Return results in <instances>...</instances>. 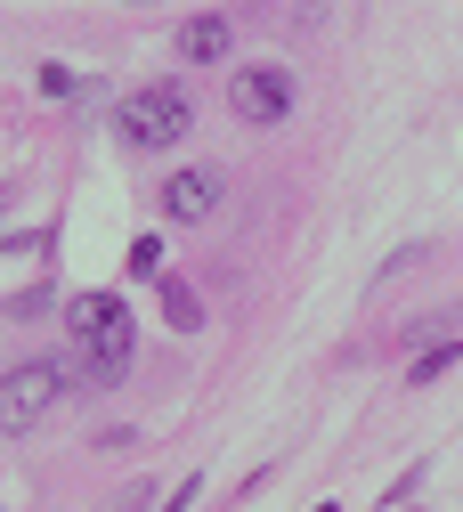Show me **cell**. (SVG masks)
<instances>
[{
	"mask_svg": "<svg viewBox=\"0 0 463 512\" xmlns=\"http://www.w3.org/2000/svg\"><path fill=\"white\" fill-rule=\"evenodd\" d=\"M163 317H171L179 334H204V301H195L179 277H163Z\"/></svg>",
	"mask_w": 463,
	"mask_h": 512,
	"instance_id": "8",
	"label": "cell"
},
{
	"mask_svg": "<svg viewBox=\"0 0 463 512\" xmlns=\"http://www.w3.org/2000/svg\"><path fill=\"white\" fill-rule=\"evenodd\" d=\"M455 358H463V342H455V334H439V342H431V350H423V358L407 366V382H415V391H423V382H439V374H447Z\"/></svg>",
	"mask_w": 463,
	"mask_h": 512,
	"instance_id": "9",
	"label": "cell"
},
{
	"mask_svg": "<svg viewBox=\"0 0 463 512\" xmlns=\"http://www.w3.org/2000/svg\"><path fill=\"white\" fill-rule=\"evenodd\" d=\"M423 252H431V244H399V252H390V261H382L374 277H407V269H423Z\"/></svg>",
	"mask_w": 463,
	"mask_h": 512,
	"instance_id": "12",
	"label": "cell"
},
{
	"mask_svg": "<svg viewBox=\"0 0 463 512\" xmlns=\"http://www.w3.org/2000/svg\"><path fill=\"white\" fill-rule=\"evenodd\" d=\"M130 9H139V0H130Z\"/></svg>",
	"mask_w": 463,
	"mask_h": 512,
	"instance_id": "16",
	"label": "cell"
},
{
	"mask_svg": "<svg viewBox=\"0 0 463 512\" xmlns=\"http://www.w3.org/2000/svg\"><path fill=\"white\" fill-rule=\"evenodd\" d=\"M65 382H74V366H49V358H25L0 374V439H25L49 423V407L65 399Z\"/></svg>",
	"mask_w": 463,
	"mask_h": 512,
	"instance_id": "2",
	"label": "cell"
},
{
	"mask_svg": "<svg viewBox=\"0 0 463 512\" xmlns=\"http://www.w3.org/2000/svg\"><path fill=\"white\" fill-rule=\"evenodd\" d=\"M228 49H236V17H220V9L179 25V57L187 66H228Z\"/></svg>",
	"mask_w": 463,
	"mask_h": 512,
	"instance_id": "6",
	"label": "cell"
},
{
	"mask_svg": "<svg viewBox=\"0 0 463 512\" xmlns=\"http://www.w3.org/2000/svg\"><path fill=\"white\" fill-rule=\"evenodd\" d=\"M106 326H130V309L114 301V293H74V301H65V334H106Z\"/></svg>",
	"mask_w": 463,
	"mask_h": 512,
	"instance_id": "7",
	"label": "cell"
},
{
	"mask_svg": "<svg viewBox=\"0 0 463 512\" xmlns=\"http://www.w3.org/2000/svg\"><path fill=\"white\" fill-rule=\"evenodd\" d=\"M114 512H147V480H130V488H122V504H114Z\"/></svg>",
	"mask_w": 463,
	"mask_h": 512,
	"instance_id": "14",
	"label": "cell"
},
{
	"mask_svg": "<svg viewBox=\"0 0 463 512\" xmlns=\"http://www.w3.org/2000/svg\"><path fill=\"white\" fill-rule=\"evenodd\" d=\"M74 350H82V366H74V374H82V382H98V391H114V382L130 374V350H139V342H130V326H106V334H82Z\"/></svg>",
	"mask_w": 463,
	"mask_h": 512,
	"instance_id": "5",
	"label": "cell"
},
{
	"mask_svg": "<svg viewBox=\"0 0 463 512\" xmlns=\"http://www.w3.org/2000/svg\"><path fill=\"white\" fill-rule=\"evenodd\" d=\"M114 131H122L130 147H179V139L195 131V106H187L179 82H147V90L114 98Z\"/></svg>",
	"mask_w": 463,
	"mask_h": 512,
	"instance_id": "1",
	"label": "cell"
},
{
	"mask_svg": "<svg viewBox=\"0 0 463 512\" xmlns=\"http://www.w3.org/2000/svg\"><path fill=\"white\" fill-rule=\"evenodd\" d=\"M155 261H163V244H155V236H139V244H130V277H163Z\"/></svg>",
	"mask_w": 463,
	"mask_h": 512,
	"instance_id": "11",
	"label": "cell"
},
{
	"mask_svg": "<svg viewBox=\"0 0 463 512\" xmlns=\"http://www.w3.org/2000/svg\"><path fill=\"white\" fill-rule=\"evenodd\" d=\"M228 106H236V122H285L293 114V74L285 66H244V74H228Z\"/></svg>",
	"mask_w": 463,
	"mask_h": 512,
	"instance_id": "3",
	"label": "cell"
},
{
	"mask_svg": "<svg viewBox=\"0 0 463 512\" xmlns=\"http://www.w3.org/2000/svg\"><path fill=\"white\" fill-rule=\"evenodd\" d=\"M33 82H41V98H74V90H82V74H74V66H41Z\"/></svg>",
	"mask_w": 463,
	"mask_h": 512,
	"instance_id": "10",
	"label": "cell"
},
{
	"mask_svg": "<svg viewBox=\"0 0 463 512\" xmlns=\"http://www.w3.org/2000/svg\"><path fill=\"white\" fill-rule=\"evenodd\" d=\"M195 488H204V480H195V472H187V480H179V488H171V496H163L155 512H187V504H195Z\"/></svg>",
	"mask_w": 463,
	"mask_h": 512,
	"instance_id": "13",
	"label": "cell"
},
{
	"mask_svg": "<svg viewBox=\"0 0 463 512\" xmlns=\"http://www.w3.org/2000/svg\"><path fill=\"white\" fill-rule=\"evenodd\" d=\"M317 512H334V504H317Z\"/></svg>",
	"mask_w": 463,
	"mask_h": 512,
	"instance_id": "15",
	"label": "cell"
},
{
	"mask_svg": "<svg viewBox=\"0 0 463 512\" xmlns=\"http://www.w3.org/2000/svg\"><path fill=\"white\" fill-rule=\"evenodd\" d=\"M155 204H163V220H171V228H204V220L220 212V171H204V163H187V171H171Z\"/></svg>",
	"mask_w": 463,
	"mask_h": 512,
	"instance_id": "4",
	"label": "cell"
}]
</instances>
